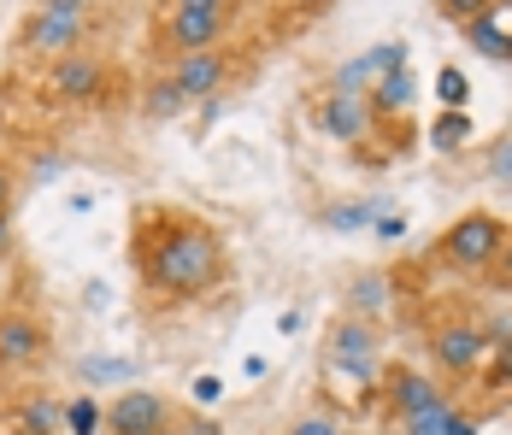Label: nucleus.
<instances>
[{
    "mask_svg": "<svg viewBox=\"0 0 512 435\" xmlns=\"http://www.w3.org/2000/svg\"><path fill=\"white\" fill-rule=\"evenodd\" d=\"M301 6H307V18H312V12H324V6H336V0H301Z\"/></svg>",
    "mask_w": 512,
    "mask_h": 435,
    "instance_id": "34",
    "label": "nucleus"
},
{
    "mask_svg": "<svg viewBox=\"0 0 512 435\" xmlns=\"http://www.w3.org/2000/svg\"><path fill=\"white\" fill-rule=\"evenodd\" d=\"M371 230H377V242H401V236H407V212H395V206H389Z\"/></svg>",
    "mask_w": 512,
    "mask_h": 435,
    "instance_id": "29",
    "label": "nucleus"
},
{
    "mask_svg": "<svg viewBox=\"0 0 512 435\" xmlns=\"http://www.w3.org/2000/svg\"><path fill=\"white\" fill-rule=\"evenodd\" d=\"M101 42H106L101 12H42V6H30L18 18V30H12V65L18 71H42L48 59L101 48Z\"/></svg>",
    "mask_w": 512,
    "mask_h": 435,
    "instance_id": "4",
    "label": "nucleus"
},
{
    "mask_svg": "<svg viewBox=\"0 0 512 435\" xmlns=\"http://www.w3.org/2000/svg\"><path fill=\"white\" fill-rule=\"evenodd\" d=\"M389 206H395L389 194H359V200H336V206H324L318 224H324L330 236H359V230H371Z\"/></svg>",
    "mask_w": 512,
    "mask_h": 435,
    "instance_id": "16",
    "label": "nucleus"
},
{
    "mask_svg": "<svg viewBox=\"0 0 512 435\" xmlns=\"http://www.w3.org/2000/svg\"><path fill=\"white\" fill-rule=\"evenodd\" d=\"M436 100H442V106H454V112L471 106V83H465L460 65H442V71H436Z\"/></svg>",
    "mask_w": 512,
    "mask_h": 435,
    "instance_id": "25",
    "label": "nucleus"
},
{
    "mask_svg": "<svg viewBox=\"0 0 512 435\" xmlns=\"http://www.w3.org/2000/svg\"><path fill=\"white\" fill-rule=\"evenodd\" d=\"M242 18L248 12H236V6H159L154 0V12H148V53L165 65L177 53L224 48Z\"/></svg>",
    "mask_w": 512,
    "mask_h": 435,
    "instance_id": "5",
    "label": "nucleus"
},
{
    "mask_svg": "<svg viewBox=\"0 0 512 435\" xmlns=\"http://www.w3.org/2000/svg\"><path fill=\"white\" fill-rule=\"evenodd\" d=\"M12 388V365H6V353H0V394Z\"/></svg>",
    "mask_w": 512,
    "mask_h": 435,
    "instance_id": "33",
    "label": "nucleus"
},
{
    "mask_svg": "<svg viewBox=\"0 0 512 435\" xmlns=\"http://www.w3.org/2000/svg\"><path fill=\"white\" fill-rule=\"evenodd\" d=\"M483 171H489V183L495 189H507L512 194V124L489 142V153H483Z\"/></svg>",
    "mask_w": 512,
    "mask_h": 435,
    "instance_id": "24",
    "label": "nucleus"
},
{
    "mask_svg": "<svg viewBox=\"0 0 512 435\" xmlns=\"http://www.w3.org/2000/svg\"><path fill=\"white\" fill-rule=\"evenodd\" d=\"M130 271L154 312L206 306L230 283V242L201 212L148 200L130 212Z\"/></svg>",
    "mask_w": 512,
    "mask_h": 435,
    "instance_id": "1",
    "label": "nucleus"
},
{
    "mask_svg": "<svg viewBox=\"0 0 512 435\" xmlns=\"http://www.w3.org/2000/svg\"><path fill=\"white\" fill-rule=\"evenodd\" d=\"M395 430H401V435H477L483 424H477V412H465L460 400L448 394V400H436V406H424V412L401 418Z\"/></svg>",
    "mask_w": 512,
    "mask_h": 435,
    "instance_id": "14",
    "label": "nucleus"
},
{
    "mask_svg": "<svg viewBox=\"0 0 512 435\" xmlns=\"http://www.w3.org/2000/svg\"><path fill=\"white\" fill-rule=\"evenodd\" d=\"M471 383L483 388L489 400H507V394H512V336L489 347V359H483V371H477Z\"/></svg>",
    "mask_w": 512,
    "mask_h": 435,
    "instance_id": "18",
    "label": "nucleus"
},
{
    "mask_svg": "<svg viewBox=\"0 0 512 435\" xmlns=\"http://www.w3.org/2000/svg\"><path fill=\"white\" fill-rule=\"evenodd\" d=\"M77 377H83V383H124V377H142V371H136V359H124V353H89V359L77 365Z\"/></svg>",
    "mask_w": 512,
    "mask_h": 435,
    "instance_id": "20",
    "label": "nucleus"
},
{
    "mask_svg": "<svg viewBox=\"0 0 512 435\" xmlns=\"http://www.w3.org/2000/svg\"><path fill=\"white\" fill-rule=\"evenodd\" d=\"M0 424L6 430H24V435H65V406L53 400L48 388H6Z\"/></svg>",
    "mask_w": 512,
    "mask_h": 435,
    "instance_id": "13",
    "label": "nucleus"
},
{
    "mask_svg": "<svg viewBox=\"0 0 512 435\" xmlns=\"http://www.w3.org/2000/svg\"><path fill=\"white\" fill-rule=\"evenodd\" d=\"M365 100H371L377 124H401V118L412 112V100H418V77H412V65L389 71V77H377V83L365 89Z\"/></svg>",
    "mask_w": 512,
    "mask_h": 435,
    "instance_id": "15",
    "label": "nucleus"
},
{
    "mask_svg": "<svg viewBox=\"0 0 512 435\" xmlns=\"http://www.w3.org/2000/svg\"><path fill=\"white\" fill-rule=\"evenodd\" d=\"M189 412L159 388H124L101 418V435H183Z\"/></svg>",
    "mask_w": 512,
    "mask_h": 435,
    "instance_id": "10",
    "label": "nucleus"
},
{
    "mask_svg": "<svg viewBox=\"0 0 512 435\" xmlns=\"http://www.w3.org/2000/svg\"><path fill=\"white\" fill-rule=\"evenodd\" d=\"M18 200H24V177H18V165H12V159H0V218H12V212H18Z\"/></svg>",
    "mask_w": 512,
    "mask_h": 435,
    "instance_id": "27",
    "label": "nucleus"
},
{
    "mask_svg": "<svg viewBox=\"0 0 512 435\" xmlns=\"http://www.w3.org/2000/svg\"><path fill=\"white\" fill-rule=\"evenodd\" d=\"M389 300H395V277L389 271H359L348 294H342V312H359V318H389Z\"/></svg>",
    "mask_w": 512,
    "mask_h": 435,
    "instance_id": "17",
    "label": "nucleus"
},
{
    "mask_svg": "<svg viewBox=\"0 0 512 435\" xmlns=\"http://www.w3.org/2000/svg\"><path fill=\"white\" fill-rule=\"evenodd\" d=\"M177 112H189V106H183V95H177V83L159 71L154 83L142 89V118H177Z\"/></svg>",
    "mask_w": 512,
    "mask_h": 435,
    "instance_id": "21",
    "label": "nucleus"
},
{
    "mask_svg": "<svg viewBox=\"0 0 512 435\" xmlns=\"http://www.w3.org/2000/svg\"><path fill=\"white\" fill-rule=\"evenodd\" d=\"M218 394H224V383H218V377H195V400H206V406H212Z\"/></svg>",
    "mask_w": 512,
    "mask_h": 435,
    "instance_id": "31",
    "label": "nucleus"
},
{
    "mask_svg": "<svg viewBox=\"0 0 512 435\" xmlns=\"http://www.w3.org/2000/svg\"><path fill=\"white\" fill-rule=\"evenodd\" d=\"M483 277H489V289L512 294V230H507V242H501V253H495V265H489Z\"/></svg>",
    "mask_w": 512,
    "mask_h": 435,
    "instance_id": "28",
    "label": "nucleus"
},
{
    "mask_svg": "<svg viewBox=\"0 0 512 435\" xmlns=\"http://www.w3.org/2000/svg\"><path fill=\"white\" fill-rule=\"evenodd\" d=\"M307 124L324 136V142H342V147H354V153H365V142L377 136L371 100L354 95V89H336V83H324V89L307 95Z\"/></svg>",
    "mask_w": 512,
    "mask_h": 435,
    "instance_id": "7",
    "label": "nucleus"
},
{
    "mask_svg": "<svg viewBox=\"0 0 512 435\" xmlns=\"http://www.w3.org/2000/svg\"><path fill=\"white\" fill-rule=\"evenodd\" d=\"M118 89H124V77L106 59V48L65 53V59H48L42 71H30L36 112H101V106L118 100Z\"/></svg>",
    "mask_w": 512,
    "mask_h": 435,
    "instance_id": "3",
    "label": "nucleus"
},
{
    "mask_svg": "<svg viewBox=\"0 0 512 435\" xmlns=\"http://www.w3.org/2000/svg\"><path fill=\"white\" fill-rule=\"evenodd\" d=\"M289 435H354V430H348V412H336V406H312V412H301V418L289 424Z\"/></svg>",
    "mask_w": 512,
    "mask_h": 435,
    "instance_id": "22",
    "label": "nucleus"
},
{
    "mask_svg": "<svg viewBox=\"0 0 512 435\" xmlns=\"http://www.w3.org/2000/svg\"><path fill=\"white\" fill-rule=\"evenodd\" d=\"M483 359H489V324L483 318H442L436 330H430V365L442 371V383H471L477 371H483Z\"/></svg>",
    "mask_w": 512,
    "mask_h": 435,
    "instance_id": "8",
    "label": "nucleus"
},
{
    "mask_svg": "<svg viewBox=\"0 0 512 435\" xmlns=\"http://www.w3.org/2000/svg\"><path fill=\"white\" fill-rule=\"evenodd\" d=\"M489 6H495V0H436V18H448L454 30H465V24H471V18H483Z\"/></svg>",
    "mask_w": 512,
    "mask_h": 435,
    "instance_id": "26",
    "label": "nucleus"
},
{
    "mask_svg": "<svg viewBox=\"0 0 512 435\" xmlns=\"http://www.w3.org/2000/svg\"><path fill=\"white\" fill-rule=\"evenodd\" d=\"M424 142L436 147V153H460V147L471 142V112H454V106H442V112L430 118Z\"/></svg>",
    "mask_w": 512,
    "mask_h": 435,
    "instance_id": "19",
    "label": "nucleus"
},
{
    "mask_svg": "<svg viewBox=\"0 0 512 435\" xmlns=\"http://www.w3.org/2000/svg\"><path fill=\"white\" fill-rule=\"evenodd\" d=\"M0 435H24V430H0Z\"/></svg>",
    "mask_w": 512,
    "mask_h": 435,
    "instance_id": "35",
    "label": "nucleus"
},
{
    "mask_svg": "<svg viewBox=\"0 0 512 435\" xmlns=\"http://www.w3.org/2000/svg\"><path fill=\"white\" fill-rule=\"evenodd\" d=\"M30 6H42V12H106L112 0H30Z\"/></svg>",
    "mask_w": 512,
    "mask_h": 435,
    "instance_id": "30",
    "label": "nucleus"
},
{
    "mask_svg": "<svg viewBox=\"0 0 512 435\" xmlns=\"http://www.w3.org/2000/svg\"><path fill=\"white\" fill-rule=\"evenodd\" d=\"M507 218L501 212H489V206H471L460 212L436 242H430V259L442 265V271H454V277H483L489 265H495V253L507 242Z\"/></svg>",
    "mask_w": 512,
    "mask_h": 435,
    "instance_id": "6",
    "label": "nucleus"
},
{
    "mask_svg": "<svg viewBox=\"0 0 512 435\" xmlns=\"http://www.w3.org/2000/svg\"><path fill=\"white\" fill-rule=\"evenodd\" d=\"M0 353H6L12 371H36L53 353L48 318H36V312H24V306H0Z\"/></svg>",
    "mask_w": 512,
    "mask_h": 435,
    "instance_id": "12",
    "label": "nucleus"
},
{
    "mask_svg": "<svg viewBox=\"0 0 512 435\" xmlns=\"http://www.w3.org/2000/svg\"><path fill=\"white\" fill-rule=\"evenodd\" d=\"M507 65H512V48H507Z\"/></svg>",
    "mask_w": 512,
    "mask_h": 435,
    "instance_id": "36",
    "label": "nucleus"
},
{
    "mask_svg": "<svg viewBox=\"0 0 512 435\" xmlns=\"http://www.w3.org/2000/svg\"><path fill=\"white\" fill-rule=\"evenodd\" d=\"M448 394H454V388L442 383V377H424L407 359H389V365H383V383H377V412H383L389 424H401V418L436 406V400H448Z\"/></svg>",
    "mask_w": 512,
    "mask_h": 435,
    "instance_id": "11",
    "label": "nucleus"
},
{
    "mask_svg": "<svg viewBox=\"0 0 512 435\" xmlns=\"http://www.w3.org/2000/svg\"><path fill=\"white\" fill-rule=\"evenodd\" d=\"M12 253V218H0V259Z\"/></svg>",
    "mask_w": 512,
    "mask_h": 435,
    "instance_id": "32",
    "label": "nucleus"
},
{
    "mask_svg": "<svg viewBox=\"0 0 512 435\" xmlns=\"http://www.w3.org/2000/svg\"><path fill=\"white\" fill-rule=\"evenodd\" d=\"M101 418H106L101 400H95V394H77V400L65 406V435H101Z\"/></svg>",
    "mask_w": 512,
    "mask_h": 435,
    "instance_id": "23",
    "label": "nucleus"
},
{
    "mask_svg": "<svg viewBox=\"0 0 512 435\" xmlns=\"http://www.w3.org/2000/svg\"><path fill=\"white\" fill-rule=\"evenodd\" d=\"M318 365H324V406L336 412H371L377 406V383L389 365V330L383 318H359L342 312L324 341H318Z\"/></svg>",
    "mask_w": 512,
    "mask_h": 435,
    "instance_id": "2",
    "label": "nucleus"
},
{
    "mask_svg": "<svg viewBox=\"0 0 512 435\" xmlns=\"http://www.w3.org/2000/svg\"><path fill=\"white\" fill-rule=\"evenodd\" d=\"M254 48H242V42H224V48H201V53H177V59H165V77L177 83V95L183 106H201V100H218L230 83H236V59Z\"/></svg>",
    "mask_w": 512,
    "mask_h": 435,
    "instance_id": "9",
    "label": "nucleus"
}]
</instances>
